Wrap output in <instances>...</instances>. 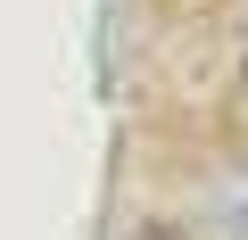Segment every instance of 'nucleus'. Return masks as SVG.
Here are the masks:
<instances>
[{"label": "nucleus", "mask_w": 248, "mask_h": 240, "mask_svg": "<svg viewBox=\"0 0 248 240\" xmlns=\"http://www.w3.org/2000/svg\"><path fill=\"white\" fill-rule=\"evenodd\" d=\"M240 199H248V182H240Z\"/></svg>", "instance_id": "1"}]
</instances>
